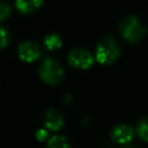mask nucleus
Here are the masks:
<instances>
[{
  "mask_svg": "<svg viewBox=\"0 0 148 148\" xmlns=\"http://www.w3.org/2000/svg\"><path fill=\"white\" fill-rule=\"evenodd\" d=\"M65 124L64 117L58 111L51 109L49 110L44 116V126L49 131H58L60 130Z\"/></svg>",
  "mask_w": 148,
  "mask_h": 148,
  "instance_id": "0eeeda50",
  "label": "nucleus"
},
{
  "mask_svg": "<svg viewBox=\"0 0 148 148\" xmlns=\"http://www.w3.org/2000/svg\"><path fill=\"white\" fill-rule=\"evenodd\" d=\"M47 136H49V133H47V131L46 130H44V128H39L37 132H36V138H37V140L38 141H45L46 139H47Z\"/></svg>",
  "mask_w": 148,
  "mask_h": 148,
  "instance_id": "4468645a",
  "label": "nucleus"
},
{
  "mask_svg": "<svg viewBox=\"0 0 148 148\" xmlns=\"http://www.w3.org/2000/svg\"><path fill=\"white\" fill-rule=\"evenodd\" d=\"M136 133L143 141L148 142V118H142L136 124Z\"/></svg>",
  "mask_w": 148,
  "mask_h": 148,
  "instance_id": "9b49d317",
  "label": "nucleus"
},
{
  "mask_svg": "<svg viewBox=\"0 0 148 148\" xmlns=\"http://www.w3.org/2000/svg\"><path fill=\"white\" fill-rule=\"evenodd\" d=\"M134 135V131L130 125L125 124H119L114 126L111 131V139L120 145H125L132 141Z\"/></svg>",
  "mask_w": 148,
  "mask_h": 148,
  "instance_id": "423d86ee",
  "label": "nucleus"
},
{
  "mask_svg": "<svg viewBox=\"0 0 148 148\" xmlns=\"http://www.w3.org/2000/svg\"><path fill=\"white\" fill-rule=\"evenodd\" d=\"M119 30L123 38H125L130 43H138L143 38L146 34L145 27L135 16L125 17L119 24Z\"/></svg>",
  "mask_w": 148,
  "mask_h": 148,
  "instance_id": "f03ea898",
  "label": "nucleus"
},
{
  "mask_svg": "<svg viewBox=\"0 0 148 148\" xmlns=\"http://www.w3.org/2000/svg\"><path fill=\"white\" fill-rule=\"evenodd\" d=\"M119 56H120V49L117 40L113 37L106 36L98 42L96 46L95 58L99 64L111 65L119 58Z\"/></svg>",
  "mask_w": 148,
  "mask_h": 148,
  "instance_id": "f257e3e1",
  "label": "nucleus"
},
{
  "mask_svg": "<svg viewBox=\"0 0 148 148\" xmlns=\"http://www.w3.org/2000/svg\"><path fill=\"white\" fill-rule=\"evenodd\" d=\"M8 40H9V35H8V31H7L5 28L0 27V50L7 46Z\"/></svg>",
  "mask_w": 148,
  "mask_h": 148,
  "instance_id": "f8f14e48",
  "label": "nucleus"
},
{
  "mask_svg": "<svg viewBox=\"0 0 148 148\" xmlns=\"http://www.w3.org/2000/svg\"><path fill=\"white\" fill-rule=\"evenodd\" d=\"M42 54V50L38 44L32 42H22L18 45V57L22 61L32 62L37 60Z\"/></svg>",
  "mask_w": 148,
  "mask_h": 148,
  "instance_id": "39448f33",
  "label": "nucleus"
},
{
  "mask_svg": "<svg viewBox=\"0 0 148 148\" xmlns=\"http://www.w3.org/2000/svg\"><path fill=\"white\" fill-rule=\"evenodd\" d=\"M43 3V0H15V6L22 14H30L37 10Z\"/></svg>",
  "mask_w": 148,
  "mask_h": 148,
  "instance_id": "6e6552de",
  "label": "nucleus"
},
{
  "mask_svg": "<svg viewBox=\"0 0 148 148\" xmlns=\"http://www.w3.org/2000/svg\"><path fill=\"white\" fill-rule=\"evenodd\" d=\"M125 148H136V147H125Z\"/></svg>",
  "mask_w": 148,
  "mask_h": 148,
  "instance_id": "2eb2a0df",
  "label": "nucleus"
},
{
  "mask_svg": "<svg viewBox=\"0 0 148 148\" xmlns=\"http://www.w3.org/2000/svg\"><path fill=\"white\" fill-rule=\"evenodd\" d=\"M68 64L77 69H88L94 64L91 53L84 49H74L68 53Z\"/></svg>",
  "mask_w": 148,
  "mask_h": 148,
  "instance_id": "20e7f679",
  "label": "nucleus"
},
{
  "mask_svg": "<svg viewBox=\"0 0 148 148\" xmlns=\"http://www.w3.org/2000/svg\"><path fill=\"white\" fill-rule=\"evenodd\" d=\"M10 14V7L5 3V2H0V21L6 20Z\"/></svg>",
  "mask_w": 148,
  "mask_h": 148,
  "instance_id": "ddd939ff",
  "label": "nucleus"
},
{
  "mask_svg": "<svg viewBox=\"0 0 148 148\" xmlns=\"http://www.w3.org/2000/svg\"><path fill=\"white\" fill-rule=\"evenodd\" d=\"M46 148H71L68 140L62 135H53L49 139Z\"/></svg>",
  "mask_w": 148,
  "mask_h": 148,
  "instance_id": "9d476101",
  "label": "nucleus"
},
{
  "mask_svg": "<svg viewBox=\"0 0 148 148\" xmlns=\"http://www.w3.org/2000/svg\"><path fill=\"white\" fill-rule=\"evenodd\" d=\"M61 38L57 34H50L44 38V45L49 51H54L61 47Z\"/></svg>",
  "mask_w": 148,
  "mask_h": 148,
  "instance_id": "1a4fd4ad",
  "label": "nucleus"
},
{
  "mask_svg": "<svg viewBox=\"0 0 148 148\" xmlns=\"http://www.w3.org/2000/svg\"><path fill=\"white\" fill-rule=\"evenodd\" d=\"M39 76L47 84H58L64 79V69L59 62L52 58H46L39 66Z\"/></svg>",
  "mask_w": 148,
  "mask_h": 148,
  "instance_id": "7ed1b4c3",
  "label": "nucleus"
}]
</instances>
